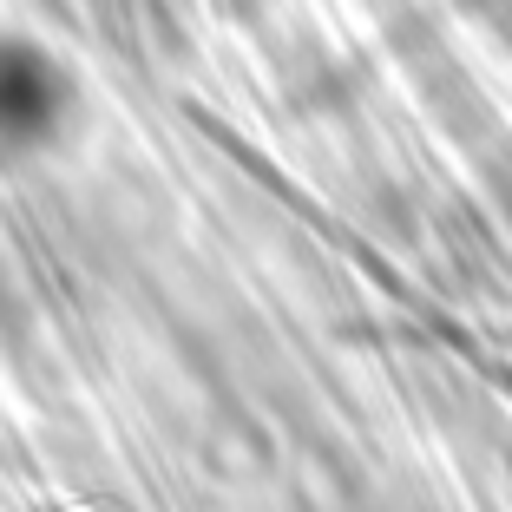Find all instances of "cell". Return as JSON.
<instances>
[{
    "label": "cell",
    "instance_id": "cell-1",
    "mask_svg": "<svg viewBox=\"0 0 512 512\" xmlns=\"http://www.w3.org/2000/svg\"><path fill=\"white\" fill-rule=\"evenodd\" d=\"M53 119V66L27 46H0V132L27 138Z\"/></svg>",
    "mask_w": 512,
    "mask_h": 512
}]
</instances>
